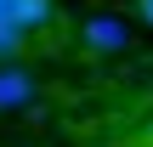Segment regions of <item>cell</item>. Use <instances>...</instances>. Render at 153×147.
<instances>
[{"label": "cell", "mask_w": 153, "mask_h": 147, "mask_svg": "<svg viewBox=\"0 0 153 147\" xmlns=\"http://www.w3.org/2000/svg\"><path fill=\"white\" fill-rule=\"evenodd\" d=\"M34 74L28 68H17V62H0V113H17V108H28L34 102Z\"/></svg>", "instance_id": "cell-2"}, {"label": "cell", "mask_w": 153, "mask_h": 147, "mask_svg": "<svg viewBox=\"0 0 153 147\" xmlns=\"http://www.w3.org/2000/svg\"><path fill=\"white\" fill-rule=\"evenodd\" d=\"M79 45H85L91 57H114V51H125V45H131V28H125L119 17H85Z\"/></svg>", "instance_id": "cell-1"}, {"label": "cell", "mask_w": 153, "mask_h": 147, "mask_svg": "<svg viewBox=\"0 0 153 147\" xmlns=\"http://www.w3.org/2000/svg\"><path fill=\"white\" fill-rule=\"evenodd\" d=\"M23 40H28V34H23L17 23H0V62H17V57H23Z\"/></svg>", "instance_id": "cell-4"}, {"label": "cell", "mask_w": 153, "mask_h": 147, "mask_svg": "<svg viewBox=\"0 0 153 147\" xmlns=\"http://www.w3.org/2000/svg\"><path fill=\"white\" fill-rule=\"evenodd\" d=\"M6 6H11V23H17L23 34H34V28H45V23H51V11H57L51 0H6Z\"/></svg>", "instance_id": "cell-3"}, {"label": "cell", "mask_w": 153, "mask_h": 147, "mask_svg": "<svg viewBox=\"0 0 153 147\" xmlns=\"http://www.w3.org/2000/svg\"><path fill=\"white\" fill-rule=\"evenodd\" d=\"M136 11H142V17H148V23H153V0H136Z\"/></svg>", "instance_id": "cell-5"}]
</instances>
